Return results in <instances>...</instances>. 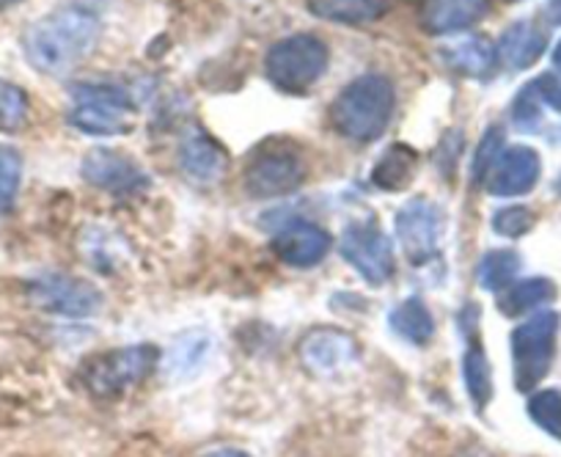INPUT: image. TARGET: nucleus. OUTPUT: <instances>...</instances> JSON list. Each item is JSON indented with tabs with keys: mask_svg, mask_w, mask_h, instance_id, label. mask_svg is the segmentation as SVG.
Masks as SVG:
<instances>
[{
	"mask_svg": "<svg viewBox=\"0 0 561 457\" xmlns=\"http://www.w3.org/2000/svg\"><path fill=\"white\" fill-rule=\"evenodd\" d=\"M534 226V213L523 204H512V207L499 209L493 215V232L501 238H523L526 232H531Z\"/></svg>",
	"mask_w": 561,
	"mask_h": 457,
	"instance_id": "29",
	"label": "nucleus"
},
{
	"mask_svg": "<svg viewBox=\"0 0 561 457\" xmlns=\"http://www.w3.org/2000/svg\"><path fill=\"white\" fill-rule=\"evenodd\" d=\"M534 85H537L539 91V100H542L545 105L553 107V111L561 113V75L556 72L542 75L539 80H534Z\"/></svg>",
	"mask_w": 561,
	"mask_h": 457,
	"instance_id": "32",
	"label": "nucleus"
},
{
	"mask_svg": "<svg viewBox=\"0 0 561 457\" xmlns=\"http://www.w3.org/2000/svg\"><path fill=\"white\" fill-rule=\"evenodd\" d=\"M180 165L193 182L213 185V182L224 180L226 169H229V155L207 133L193 130L187 133L180 147Z\"/></svg>",
	"mask_w": 561,
	"mask_h": 457,
	"instance_id": "17",
	"label": "nucleus"
},
{
	"mask_svg": "<svg viewBox=\"0 0 561 457\" xmlns=\"http://www.w3.org/2000/svg\"><path fill=\"white\" fill-rule=\"evenodd\" d=\"M479 311L473 306H466L462 315L457 317L460 333L466 336V353H462V380H466L468 400L473 411L484 413V408L493 400V367L488 362V353L479 339Z\"/></svg>",
	"mask_w": 561,
	"mask_h": 457,
	"instance_id": "13",
	"label": "nucleus"
},
{
	"mask_svg": "<svg viewBox=\"0 0 561 457\" xmlns=\"http://www.w3.org/2000/svg\"><path fill=\"white\" fill-rule=\"evenodd\" d=\"M556 298V284L550 278H517L504 293H499V311L506 317H520L539 309Z\"/></svg>",
	"mask_w": 561,
	"mask_h": 457,
	"instance_id": "23",
	"label": "nucleus"
},
{
	"mask_svg": "<svg viewBox=\"0 0 561 457\" xmlns=\"http://www.w3.org/2000/svg\"><path fill=\"white\" fill-rule=\"evenodd\" d=\"M100 36L102 23L89 9L67 7L36 20L23 34V50L36 72L61 78L94 53Z\"/></svg>",
	"mask_w": 561,
	"mask_h": 457,
	"instance_id": "1",
	"label": "nucleus"
},
{
	"mask_svg": "<svg viewBox=\"0 0 561 457\" xmlns=\"http://www.w3.org/2000/svg\"><path fill=\"white\" fill-rule=\"evenodd\" d=\"M455 457H493V455H490V452L484 449V446H479V444H468V446H462V449L457 452Z\"/></svg>",
	"mask_w": 561,
	"mask_h": 457,
	"instance_id": "34",
	"label": "nucleus"
},
{
	"mask_svg": "<svg viewBox=\"0 0 561 457\" xmlns=\"http://www.w3.org/2000/svg\"><path fill=\"white\" fill-rule=\"evenodd\" d=\"M306 180V163L287 144H264L245 165V191L253 198H280L298 191Z\"/></svg>",
	"mask_w": 561,
	"mask_h": 457,
	"instance_id": "7",
	"label": "nucleus"
},
{
	"mask_svg": "<svg viewBox=\"0 0 561 457\" xmlns=\"http://www.w3.org/2000/svg\"><path fill=\"white\" fill-rule=\"evenodd\" d=\"M28 295L39 309L58 317H94L102 309V293L83 278L47 273L28 284Z\"/></svg>",
	"mask_w": 561,
	"mask_h": 457,
	"instance_id": "9",
	"label": "nucleus"
},
{
	"mask_svg": "<svg viewBox=\"0 0 561 457\" xmlns=\"http://www.w3.org/2000/svg\"><path fill=\"white\" fill-rule=\"evenodd\" d=\"M397 240L410 265H427L435 260L440 243L444 218L440 209L427 198H410L397 213Z\"/></svg>",
	"mask_w": 561,
	"mask_h": 457,
	"instance_id": "10",
	"label": "nucleus"
},
{
	"mask_svg": "<svg viewBox=\"0 0 561 457\" xmlns=\"http://www.w3.org/2000/svg\"><path fill=\"white\" fill-rule=\"evenodd\" d=\"M553 64L561 69V39H559V45H556V50H553Z\"/></svg>",
	"mask_w": 561,
	"mask_h": 457,
	"instance_id": "37",
	"label": "nucleus"
},
{
	"mask_svg": "<svg viewBox=\"0 0 561 457\" xmlns=\"http://www.w3.org/2000/svg\"><path fill=\"white\" fill-rule=\"evenodd\" d=\"M298 353L309 373L333 378L358 362V342L339 328H311L300 339Z\"/></svg>",
	"mask_w": 561,
	"mask_h": 457,
	"instance_id": "12",
	"label": "nucleus"
},
{
	"mask_svg": "<svg viewBox=\"0 0 561 457\" xmlns=\"http://www.w3.org/2000/svg\"><path fill=\"white\" fill-rule=\"evenodd\" d=\"M542 14L550 25H561V0H548Z\"/></svg>",
	"mask_w": 561,
	"mask_h": 457,
	"instance_id": "33",
	"label": "nucleus"
},
{
	"mask_svg": "<svg viewBox=\"0 0 561 457\" xmlns=\"http://www.w3.org/2000/svg\"><path fill=\"white\" fill-rule=\"evenodd\" d=\"M18 3H23V0H0V12H7V9L18 7Z\"/></svg>",
	"mask_w": 561,
	"mask_h": 457,
	"instance_id": "36",
	"label": "nucleus"
},
{
	"mask_svg": "<svg viewBox=\"0 0 561 457\" xmlns=\"http://www.w3.org/2000/svg\"><path fill=\"white\" fill-rule=\"evenodd\" d=\"M331 251V235L322 226L298 220L273 238V254L289 267H314Z\"/></svg>",
	"mask_w": 561,
	"mask_h": 457,
	"instance_id": "15",
	"label": "nucleus"
},
{
	"mask_svg": "<svg viewBox=\"0 0 561 457\" xmlns=\"http://www.w3.org/2000/svg\"><path fill=\"white\" fill-rule=\"evenodd\" d=\"M23 182V158L18 149L0 144V215L9 213Z\"/></svg>",
	"mask_w": 561,
	"mask_h": 457,
	"instance_id": "27",
	"label": "nucleus"
},
{
	"mask_svg": "<svg viewBox=\"0 0 561 457\" xmlns=\"http://www.w3.org/2000/svg\"><path fill=\"white\" fill-rule=\"evenodd\" d=\"M440 56H444L446 67L466 75V78H490L495 67H499L495 45H490L484 36H471V39L457 42V45L446 47Z\"/></svg>",
	"mask_w": 561,
	"mask_h": 457,
	"instance_id": "19",
	"label": "nucleus"
},
{
	"mask_svg": "<svg viewBox=\"0 0 561 457\" xmlns=\"http://www.w3.org/2000/svg\"><path fill=\"white\" fill-rule=\"evenodd\" d=\"M539 105H542V100H539L537 85L528 83L526 89L517 94L515 105H512V122H515V127H520V130H526V133L537 130L539 119H542Z\"/></svg>",
	"mask_w": 561,
	"mask_h": 457,
	"instance_id": "31",
	"label": "nucleus"
},
{
	"mask_svg": "<svg viewBox=\"0 0 561 457\" xmlns=\"http://www.w3.org/2000/svg\"><path fill=\"white\" fill-rule=\"evenodd\" d=\"M160 351L154 345L116 347L111 353H96L80 367V384L96 400H118L144 378L154 373Z\"/></svg>",
	"mask_w": 561,
	"mask_h": 457,
	"instance_id": "3",
	"label": "nucleus"
},
{
	"mask_svg": "<svg viewBox=\"0 0 561 457\" xmlns=\"http://www.w3.org/2000/svg\"><path fill=\"white\" fill-rule=\"evenodd\" d=\"M501 149H504V133H501V127H490V130L484 133L482 144H479L477 158H473V182H482L484 185L488 174L493 171L495 160L501 158Z\"/></svg>",
	"mask_w": 561,
	"mask_h": 457,
	"instance_id": "30",
	"label": "nucleus"
},
{
	"mask_svg": "<svg viewBox=\"0 0 561 457\" xmlns=\"http://www.w3.org/2000/svg\"><path fill=\"white\" fill-rule=\"evenodd\" d=\"M397 107V91L386 75H360L339 91L331 105V127L339 136L358 144H371L388 130Z\"/></svg>",
	"mask_w": 561,
	"mask_h": 457,
	"instance_id": "2",
	"label": "nucleus"
},
{
	"mask_svg": "<svg viewBox=\"0 0 561 457\" xmlns=\"http://www.w3.org/2000/svg\"><path fill=\"white\" fill-rule=\"evenodd\" d=\"M506 3H517V0H506Z\"/></svg>",
	"mask_w": 561,
	"mask_h": 457,
	"instance_id": "39",
	"label": "nucleus"
},
{
	"mask_svg": "<svg viewBox=\"0 0 561 457\" xmlns=\"http://www.w3.org/2000/svg\"><path fill=\"white\" fill-rule=\"evenodd\" d=\"M339 251L344 262L375 287L393 276V243L375 220H353L344 226Z\"/></svg>",
	"mask_w": 561,
	"mask_h": 457,
	"instance_id": "8",
	"label": "nucleus"
},
{
	"mask_svg": "<svg viewBox=\"0 0 561 457\" xmlns=\"http://www.w3.org/2000/svg\"><path fill=\"white\" fill-rule=\"evenodd\" d=\"M127 91L111 83H78L72 89L69 125L89 136H124L129 133Z\"/></svg>",
	"mask_w": 561,
	"mask_h": 457,
	"instance_id": "6",
	"label": "nucleus"
},
{
	"mask_svg": "<svg viewBox=\"0 0 561 457\" xmlns=\"http://www.w3.org/2000/svg\"><path fill=\"white\" fill-rule=\"evenodd\" d=\"M539 171H542V160L531 147H510L495 160L484 187L495 198L526 196L539 182Z\"/></svg>",
	"mask_w": 561,
	"mask_h": 457,
	"instance_id": "14",
	"label": "nucleus"
},
{
	"mask_svg": "<svg viewBox=\"0 0 561 457\" xmlns=\"http://www.w3.org/2000/svg\"><path fill=\"white\" fill-rule=\"evenodd\" d=\"M28 94L12 80L0 78V133H20L28 122Z\"/></svg>",
	"mask_w": 561,
	"mask_h": 457,
	"instance_id": "25",
	"label": "nucleus"
},
{
	"mask_svg": "<svg viewBox=\"0 0 561 457\" xmlns=\"http://www.w3.org/2000/svg\"><path fill=\"white\" fill-rule=\"evenodd\" d=\"M388 328L410 345H430L435 336V317L421 298H408L388 315Z\"/></svg>",
	"mask_w": 561,
	"mask_h": 457,
	"instance_id": "22",
	"label": "nucleus"
},
{
	"mask_svg": "<svg viewBox=\"0 0 561 457\" xmlns=\"http://www.w3.org/2000/svg\"><path fill=\"white\" fill-rule=\"evenodd\" d=\"M556 336H559V315L550 309L537 311L512 331L510 345L517 391L528 395L542 384L556 358Z\"/></svg>",
	"mask_w": 561,
	"mask_h": 457,
	"instance_id": "5",
	"label": "nucleus"
},
{
	"mask_svg": "<svg viewBox=\"0 0 561 457\" xmlns=\"http://www.w3.org/2000/svg\"><path fill=\"white\" fill-rule=\"evenodd\" d=\"M209 351V339L204 333H185V336L176 339L174 351H171V364H174L176 373H191L202 364V358Z\"/></svg>",
	"mask_w": 561,
	"mask_h": 457,
	"instance_id": "28",
	"label": "nucleus"
},
{
	"mask_svg": "<svg viewBox=\"0 0 561 457\" xmlns=\"http://www.w3.org/2000/svg\"><path fill=\"white\" fill-rule=\"evenodd\" d=\"M391 0H309V12L328 23L369 25L386 18Z\"/></svg>",
	"mask_w": 561,
	"mask_h": 457,
	"instance_id": "21",
	"label": "nucleus"
},
{
	"mask_svg": "<svg viewBox=\"0 0 561 457\" xmlns=\"http://www.w3.org/2000/svg\"><path fill=\"white\" fill-rule=\"evenodd\" d=\"M331 53L314 34H295L275 42L264 58V75L278 91L304 94L328 72Z\"/></svg>",
	"mask_w": 561,
	"mask_h": 457,
	"instance_id": "4",
	"label": "nucleus"
},
{
	"mask_svg": "<svg viewBox=\"0 0 561 457\" xmlns=\"http://www.w3.org/2000/svg\"><path fill=\"white\" fill-rule=\"evenodd\" d=\"M80 174L89 185L118 198L138 196L149 187L147 171L140 169L133 158L118 152V149H91L83 158Z\"/></svg>",
	"mask_w": 561,
	"mask_h": 457,
	"instance_id": "11",
	"label": "nucleus"
},
{
	"mask_svg": "<svg viewBox=\"0 0 561 457\" xmlns=\"http://www.w3.org/2000/svg\"><path fill=\"white\" fill-rule=\"evenodd\" d=\"M207 457H251V455H245V452L240 449H218V452H209Z\"/></svg>",
	"mask_w": 561,
	"mask_h": 457,
	"instance_id": "35",
	"label": "nucleus"
},
{
	"mask_svg": "<svg viewBox=\"0 0 561 457\" xmlns=\"http://www.w3.org/2000/svg\"><path fill=\"white\" fill-rule=\"evenodd\" d=\"M528 416L550 438L561 441V391L542 389L528 397Z\"/></svg>",
	"mask_w": 561,
	"mask_h": 457,
	"instance_id": "26",
	"label": "nucleus"
},
{
	"mask_svg": "<svg viewBox=\"0 0 561 457\" xmlns=\"http://www.w3.org/2000/svg\"><path fill=\"white\" fill-rule=\"evenodd\" d=\"M415 169H419V152L408 144H391L377 158L375 169H371V182L388 193L404 191L415 180Z\"/></svg>",
	"mask_w": 561,
	"mask_h": 457,
	"instance_id": "20",
	"label": "nucleus"
},
{
	"mask_svg": "<svg viewBox=\"0 0 561 457\" xmlns=\"http://www.w3.org/2000/svg\"><path fill=\"white\" fill-rule=\"evenodd\" d=\"M490 0H424L419 9L421 28L433 36L460 34L488 18Z\"/></svg>",
	"mask_w": 561,
	"mask_h": 457,
	"instance_id": "16",
	"label": "nucleus"
},
{
	"mask_svg": "<svg viewBox=\"0 0 561 457\" xmlns=\"http://www.w3.org/2000/svg\"><path fill=\"white\" fill-rule=\"evenodd\" d=\"M545 45V31H539L534 23H515L501 34L499 47V61H504L510 69H528L542 58Z\"/></svg>",
	"mask_w": 561,
	"mask_h": 457,
	"instance_id": "18",
	"label": "nucleus"
},
{
	"mask_svg": "<svg viewBox=\"0 0 561 457\" xmlns=\"http://www.w3.org/2000/svg\"><path fill=\"white\" fill-rule=\"evenodd\" d=\"M520 254L512 249H493L479 260L477 278L488 293H504L520 273Z\"/></svg>",
	"mask_w": 561,
	"mask_h": 457,
	"instance_id": "24",
	"label": "nucleus"
},
{
	"mask_svg": "<svg viewBox=\"0 0 561 457\" xmlns=\"http://www.w3.org/2000/svg\"><path fill=\"white\" fill-rule=\"evenodd\" d=\"M556 193H559V196H561V176H559V180H556Z\"/></svg>",
	"mask_w": 561,
	"mask_h": 457,
	"instance_id": "38",
	"label": "nucleus"
}]
</instances>
